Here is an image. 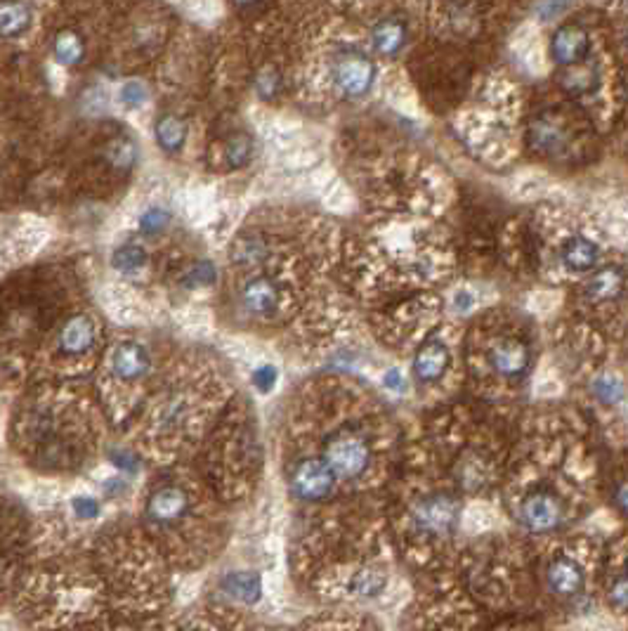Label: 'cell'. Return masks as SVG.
I'll return each mask as SVG.
<instances>
[{
  "label": "cell",
  "instance_id": "6da1fadb",
  "mask_svg": "<svg viewBox=\"0 0 628 631\" xmlns=\"http://www.w3.org/2000/svg\"><path fill=\"white\" fill-rule=\"evenodd\" d=\"M322 397H307L312 404H303L300 414L305 442L295 445L317 451L341 482L343 492H372L383 487L390 475H397L400 447L392 421L385 409L369 397H354L347 388L326 391Z\"/></svg>",
  "mask_w": 628,
  "mask_h": 631
},
{
  "label": "cell",
  "instance_id": "7a4b0ae2",
  "mask_svg": "<svg viewBox=\"0 0 628 631\" xmlns=\"http://www.w3.org/2000/svg\"><path fill=\"white\" fill-rule=\"evenodd\" d=\"M102 404L78 395L69 383H43L19 397L10 423V445L36 473L76 475L102 451Z\"/></svg>",
  "mask_w": 628,
  "mask_h": 631
},
{
  "label": "cell",
  "instance_id": "3957f363",
  "mask_svg": "<svg viewBox=\"0 0 628 631\" xmlns=\"http://www.w3.org/2000/svg\"><path fill=\"white\" fill-rule=\"evenodd\" d=\"M225 506L197 466L168 463L144 490L140 523L168 566L194 570L216 558L227 537Z\"/></svg>",
  "mask_w": 628,
  "mask_h": 631
},
{
  "label": "cell",
  "instance_id": "277c9868",
  "mask_svg": "<svg viewBox=\"0 0 628 631\" xmlns=\"http://www.w3.org/2000/svg\"><path fill=\"white\" fill-rule=\"evenodd\" d=\"M197 459L198 473L225 504L241 501L251 494L263 469V445L256 416L241 400L234 397V403L210 428Z\"/></svg>",
  "mask_w": 628,
  "mask_h": 631
},
{
  "label": "cell",
  "instance_id": "5b68a950",
  "mask_svg": "<svg viewBox=\"0 0 628 631\" xmlns=\"http://www.w3.org/2000/svg\"><path fill=\"white\" fill-rule=\"evenodd\" d=\"M404 487L395 501L392 532L404 558L413 566H428L442 556L461 525V497L454 487L420 482L416 469L407 473Z\"/></svg>",
  "mask_w": 628,
  "mask_h": 631
},
{
  "label": "cell",
  "instance_id": "8992f818",
  "mask_svg": "<svg viewBox=\"0 0 628 631\" xmlns=\"http://www.w3.org/2000/svg\"><path fill=\"white\" fill-rule=\"evenodd\" d=\"M154 357L144 343L126 338L111 345L104 360L97 400L102 404L109 423L128 428L150 400L154 385Z\"/></svg>",
  "mask_w": 628,
  "mask_h": 631
},
{
  "label": "cell",
  "instance_id": "52a82bcc",
  "mask_svg": "<svg viewBox=\"0 0 628 631\" xmlns=\"http://www.w3.org/2000/svg\"><path fill=\"white\" fill-rule=\"evenodd\" d=\"M284 485L288 497L303 509H319L341 500V482L317 451L294 447L284 461Z\"/></svg>",
  "mask_w": 628,
  "mask_h": 631
},
{
  "label": "cell",
  "instance_id": "ba28073f",
  "mask_svg": "<svg viewBox=\"0 0 628 631\" xmlns=\"http://www.w3.org/2000/svg\"><path fill=\"white\" fill-rule=\"evenodd\" d=\"M314 584L322 591L319 596L329 601L364 603L383 594L390 582V572L381 558L347 560L338 566L322 568L314 575Z\"/></svg>",
  "mask_w": 628,
  "mask_h": 631
},
{
  "label": "cell",
  "instance_id": "9c48e42d",
  "mask_svg": "<svg viewBox=\"0 0 628 631\" xmlns=\"http://www.w3.org/2000/svg\"><path fill=\"white\" fill-rule=\"evenodd\" d=\"M100 341V325L92 315L78 313L66 317L54 336V357L69 367V376L81 372Z\"/></svg>",
  "mask_w": 628,
  "mask_h": 631
},
{
  "label": "cell",
  "instance_id": "30bf717a",
  "mask_svg": "<svg viewBox=\"0 0 628 631\" xmlns=\"http://www.w3.org/2000/svg\"><path fill=\"white\" fill-rule=\"evenodd\" d=\"M517 523L532 535H548L567 520V504L548 487H534L515 504Z\"/></svg>",
  "mask_w": 628,
  "mask_h": 631
},
{
  "label": "cell",
  "instance_id": "8fae6325",
  "mask_svg": "<svg viewBox=\"0 0 628 631\" xmlns=\"http://www.w3.org/2000/svg\"><path fill=\"white\" fill-rule=\"evenodd\" d=\"M451 372V350L442 338H428L419 345L411 362V379L419 391H432L444 383Z\"/></svg>",
  "mask_w": 628,
  "mask_h": 631
},
{
  "label": "cell",
  "instance_id": "7c38bea8",
  "mask_svg": "<svg viewBox=\"0 0 628 631\" xmlns=\"http://www.w3.org/2000/svg\"><path fill=\"white\" fill-rule=\"evenodd\" d=\"M487 364L497 379L506 383H520L532 367V350L520 338L501 336L489 345Z\"/></svg>",
  "mask_w": 628,
  "mask_h": 631
},
{
  "label": "cell",
  "instance_id": "4fadbf2b",
  "mask_svg": "<svg viewBox=\"0 0 628 631\" xmlns=\"http://www.w3.org/2000/svg\"><path fill=\"white\" fill-rule=\"evenodd\" d=\"M333 81L338 91L347 97H362L372 91L373 79H376V66L362 53H343L333 62Z\"/></svg>",
  "mask_w": 628,
  "mask_h": 631
},
{
  "label": "cell",
  "instance_id": "5bb4252c",
  "mask_svg": "<svg viewBox=\"0 0 628 631\" xmlns=\"http://www.w3.org/2000/svg\"><path fill=\"white\" fill-rule=\"evenodd\" d=\"M241 310L256 319H272L282 310V289L269 277H251L239 289Z\"/></svg>",
  "mask_w": 628,
  "mask_h": 631
},
{
  "label": "cell",
  "instance_id": "9a60e30c",
  "mask_svg": "<svg viewBox=\"0 0 628 631\" xmlns=\"http://www.w3.org/2000/svg\"><path fill=\"white\" fill-rule=\"evenodd\" d=\"M544 579L546 589L557 598H576V596L584 594V587H586L584 568L569 556H556V558L548 560Z\"/></svg>",
  "mask_w": 628,
  "mask_h": 631
},
{
  "label": "cell",
  "instance_id": "2e32d148",
  "mask_svg": "<svg viewBox=\"0 0 628 631\" xmlns=\"http://www.w3.org/2000/svg\"><path fill=\"white\" fill-rule=\"evenodd\" d=\"M588 53V36L586 31L576 24H565L556 31L551 41V54L557 64L575 66L584 60Z\"/></svg>",
  "mask_w": 628,
  "mask_h": 631
},
{
  "label": "cell",
  "instance_id": "e0dca14e",
  "mask_svg": "<svg viewBox=\"0 0 628 631\" xmlns=\"http://www.w3.org/2000/svg\"><path fill=\"white\" fill-rule=\"evenodd\" d=\"M220 594L232 603L253 606L263 596V582H260V575H256V572L234 570L220 579Z\"/></svg>",
  "mask_w": 628,
  "mask_h": 631
},
{
  "label": "cell",
  "instance_id": "ac0fdd59",
  "mask_svg": "<svg viewBox=\"0 0 628 631\" xmlns=\"http://www.w3.org/2000/svg\"><path fill=\"white\" fill-rule=\"evenodd\" d=\"M372 43L373 50L385 57H392V54L400 53L407 43V26L401 24L400 19L388 17L383 22H378L372 31Z\"/></svg>",
  "mask_w": 628,
  "mask_h": 631
},
{
  "label": "cell",
  "instance_id": "d6986e66",
  "mask_svg": "<svg viewBox=\"0 0 628 631\" xmlns=\"http://www.w3.org/2000/svg\"><path fill=\"white\" fill-rule=\"evenodd\" d=\"M623 272L619 267H603L586 282V296L595 303L614 301L616 296L623 291Z\"/></svg>",
  "mask_w": 628,
  "mask_h": 631
},
{
  "label": "cell",
  "instance_id": "ffe728a7",
  "mask_svg": "<svg viewBox=\"0 0 628 631\" xmlns=\"http://www.w3.org/2000/svg\"><path fill=\"white\" fill-rule=\"evenodd\" d=\"M600 258L598 247L593 244L586 237H572L563 247V263L567 265L569 270L575 272H586L595 267Z\"/></svg>",
  "mask_w": 628,
  "mask_h": 631
},
{
  "label": "cell",
  "instance_id": "44dd1931",
  "mask_svg": "<svg viewBox=\"0 0 628 631\" xmlns=\"http://www.w3.org/2000/svg\"><path fill=\"white\" fill-rule=\"evenodd\" d=\"M529 142L541 154H560L565 150V145H567L563 128L548 119L534 121L532 131H529Z\"/></svg>",
  "mask_w": 628,
  "mask_h": 631
},
{
  "label": "cell",
  "instance_id": "7402d4cb",
  "mask_svg": "<svg viewBox=\"0 0 628 631\" xmlns=\"http://www.w3.org/2000/svg\"><path fill=\"white\" fill-rule=\"evenodd\" d=\"M154 131H156V142H159L168 154H170V151H179L182 147H185L187 128L178 116H170V114L161 116V119L156 121Z\"/></svg>",
  "mask_w": 628,
  "mask_h": 631
},
{
  "label": "cell",
  "instance_id": "603a6c76",
  "mask_svg": "<svg viewBox=\"0 0 628 631\" xmlns=\"http://www.w3.org/2000/svg\"><path fill=\"white\" fill-rule=\"evenodd\" d=\"M305 631H376L369 619L357 615H324L305 626Z\"/></svg>",
  "mask_w": 628,
  "mask_h": 631
},
{
  "label": "cell",
  "instance_id": "cb8c5ba5",
  "mask_svg": "<svg viewBox=\"0 0 628 631\" xmlns=\"http://www.w3.org/2000/svg\"><path fill=\"white\" fill-rule=\"evenodd\" d=\"M600 76L598 69L591 64L569 66V72L563 76V88L572 95H588L598 88Z\"/></svg>",
  "mask_w": 628,
  "mask_h": 631
},
{
  "label": "cell",
  "instance_id": "d4e9b609",
  "mask_svg": "<svg viewBox=\"0 0 628 631\" xmlns=\"http://www.w3.org/2000/svg\"><path fill=\"white\" fill-rule=\"evenodd\" d=\"M147 251L140 244H123L111 253V267L121 275H135L147 265Z\"/></svg>",
  "mask_w": 628,
  "mask_h": 631
},
{
  "label": "cell",
  "instance_id": "484cf974",
  "mask_svg": "<svg viewBox=\"0 0 628 631\" xmlns=\"http://www.w3.org/2000/svg\"><path fill=\"white\" fill-rule=\"evenodd\" d=\"M53 54H54V60L60 62V64L76 66L78 62L83 60L85 45L83 41H81V36H76V34H72V31H64V34H60V36L54 38Z\"/></svg>",
  "mask_w": 628,
  "mask_h": 631
},
{
  "label": "cell",
  "instance_id": "4316f807",
  "mask_svg": "<svg viewBox=\"0 0 628 631\" xmlns=\"http://www.w3.org/2000/svg\"><path fill=\"white\" fill-rule=\"evenodd\" d=\"M265 256H267V244L260 237H244L234 244L232 260L239 267H253V265L263 263Z\"/></svg>",
  "mask_w": 628,
  "mask_h": 631
},
{
  "label": "cell",
  "instance_id": "83f0119b",
  "mask_svg": "<svg viewBox=\"0 0 628 631\" xmlns=\"http://www.w3.org/2000/svg\"><path fill=\"white\" fill-rule=\"evenodd\" d=\"M29 22L31 15L22 3H5L0 10V29H3L5 38L19 36L29 26Z\"/></svg>",
  "mask_w": 628,
  "mask_h": 631
},
{
  "label": "cell",
  "instance_id": "f1b7e54d",
  "mask_svg": "<svg viewBox=\"0 0 628 631\" xmlns=\"http://www.w3.org/2000/svg\"><path fill=\"white\" fill-rule=\"evenodd\" d=\"M593 395L603 404H619L626 397V385L616 374H603L593 381Z\"/></svg>",
  "mask_w": 628,
  "mask_h": 631
},
{
  "label": "cell",
  "instance_id": "f546056e",
  "mask_svg": "<svg viewBox=\"0 0 628 631\" xmlns=\"http://www.w3.org/2000/svg\"><path fill=\"white\" fill-rule=\"evenodd\" d=\"M217 267L213 260H197V263L185 272L182 277V286L185 289H206L217 282Z\"/></svg>",
  "mask_w": 628,
  "mask_h": 631
},
{
  "label": "cell",
  "instance_id": "4dcf8cb0",
  "mask_svg": "<svg viewBox=\"0 0 628 631\" xmlns=\"http://www.w3.org/2000/svg\"><path fill=\"white\" fill-rule=\"evenodd\" d=\"M135 157H138V151H135V145H132L128 138H116L111 145L107 147V161L109 166H114V169L119 170H128L135 163Z\"/></svg>",
  "mask_w": 628,
  "mask_h": 631
},
{
  "label": "cell",
  "instance_id": "1f68e13d",
  "mask_svg": "<svg viewBox=\"0 0 628 631\" xmlns=\"http://www.w3.org/2000/svg\"><path fill=\"white\" fill-rule=\"evenodd\" d=\"M253 157V142L251 138H246V135H237V138H232L227 142V147H225V163H227L229 169H241V166H246V163L251 161Z\"/></svg>",
  "mask_w": 628,
  "mask_h": 631
},
{
  "label": "cell",
  "instance_id": "d6a6232c",
  "mask_svg": "<svg viewBox=\"0 0 628 631\" xmlns=\"http://www.w3.org/2000/svg\"><path fill=\"white\" fill-rule=\"evenodd\" d=\"M170 223V213L163 206H151L140 216V229L144 235H159Z\"/></svg>",
  "mask_w": 628,
  "mask_h": 631
},
{
  "label": "cell",
  "instance_id": "836d02e7",
  "mask_svg": "<svg viewBox=\"0 0 628 631\" xmlns=\"http://www.w3.org/2000/svg\"><path fill=\"white\" fill-rule=\"evenodd\" d=\"M150 97V91L142 81H126V83L119 88V102L126 104L128 109H138L147 102Z\"/></svg>",
  "mask_w": 628,
  "mask_h": 631
},
{
  "label": "cell",
  "instance_id": "e575fe53",
  "mask_svg": "<svg viewBox=\"0 0 628 631\" xmlns=\"http://www.w3.org/2000/svg\"><path fill=\"white\" fill-rule=\"evenodd\" d=\"M279 88H282V76H279V72H276L275 66H265L263 72L256 76V91L263 100L276 97Z\"/></svg>",
  "mask_w": 628,
  "mask_h": 631
},
{
  "label": "cell",
  "instance_id": "d590c367",
  "mask_svg": "<svg viewBox=\"0 0 628 631\" xmlns=\"http://www.w3.org/2000/svg\"><path fill=\"white\" fill-rule=\"evenodd\" d=\"M100 511H102V506H100V500H97V497H90V494H78V497H73L72 500L73 518L83 520V523H88V520H95V518L100 516Z\"/></svg>",
  "mask_w": 628,
  "mask_h": 631
},
{
  "label": "cell",
  "instance_id": "8d00e7d4",
  "mask_svg": "<svg viewBox=\"0 0 628 631\" xmlns=\"http://www.w3.org/2000/svg\"><path fill=\"white\" fill-rule=\"evenodd\" d=\"M210 209H213V197H210V192L201 189V192L189 194V204H187V216L192 218L194 223H198V220H204V218L210 213Z\"/></svg>",
  "mask_w": 628,
  "mask_h": 631
},
{
  "label": "cell",
  "instance_id": "74e56055",
  "mask_svg": "<svg viewBox=\"0 0 628 631\" xmlns=\"http://www.w3.org/2000/svg\"><path fill=\"white\" fill-rule=\"evenodd\" d=\"M276 381H279V372L275 369V364H260V367L253 372V385H256V391L263 393V395L275 391Z\"/></svg>",
  "mask_w": 628,
  "mask_h": 631
},
{
  "label": "cell",
  "instance_id": "f35d334b",
  "mask_svg": "<svg viewBox=\"0 0 628 631\" xmlns=\"http://www.w3.org/2000/svg\"><path fill=\"white\" fill-rule=\"evenodd\" d=\"M607 598H610V603L616 610H628V572L612 579L610 589H607Z\"/></svg>",
  "mask_w": 628,
  "mask_h": 631
},
{
  "label": "cell",
  "instance_id": "ab89813d",
  "mask_svg": "<svg viewBox=\"0 0 628 631\" xmlns=\"http://www.w3.org/2000/svg\"><path fill=\"white\" fill-rule=\"evenodd\" d=\"M324 201H326V206H329L331 210H347L353 206V197H350L347 187L341 185V182L329 185V192L324 194Z\"/></svg>",
  "mask_w": 628,
  "mask_h": 631
},
{
  "label": "cell",
  "instance_id": "60d3db41",
  "mask_svg": "<svg viewBox=\"0 0 628 631\" xmlns=\"http://www.w3.org/2000/svg\"><path fill=\"white\" fill-rule=\"evenodd\" d=\"M569 5H572V0H541V3L536 5V15L538 19L551 22V19L560 17Z\"/></svg>",
  "mask_w": 628,
  "mask_h": 631
},
{
  "label": "cell",
  "instance_id": "b9f144b4",
  "mask_svg": "<svg viewBox=\"0 0 628 631\" xmlns=\"http://www.w3.org/2000/svg\"><path fill=\"white\" fill-rule=\"evenodd\" d=\"M383 385L390 393H397V395H404V393L409 391V381L404 379V374L395 367L383 374Z\"/></svg>",
  "mask_w": 628,
  "mask_h": 631
},
{
  "label": "cell",
  "instance_id": "7bdbcfd3",
  "mask_svg": "<svg viewBox=\"0 0 628 631\" xmlns=\"http://www.w3.org/2000/svg\"><path fill=\"white\" fill-rule=\"evenodd\" d=\"M187 7H192V13L201 19L216 17L217 15L216 0H187Z\"/></svg>",
  "mask_w": 628,
  "mask_h": 631
},
{
  "label": "cell",
  "instance_id": "ee69618b",
  "mask_svg": "<svg viewBox=\"0 0 628 631\" xmlns=\"http://www.w3.org/2000/svg\"><path fill=\"white\" fill-rule=\"evenodd\" d=\"M614 504L623 516H628V481H623L622 485L614 490Z\"/></svg>",
  "mask_w": 628,
  "mask_h": 631
},
{
  "label": "cell",
  "instance_id": "f6af8a7d",
  "mask_svg": "<svg viewBox=\"0 0 628 631\" xmlns=\"http://www.w3.org/2000/svg\"><path fill=\"white\" fill-rule=\"evenodd\" d=\"M473 306H475L473 294H468V291H459V294L454 296V307L459 310V313H468V310H473Z\"/></svg>",
  "mask_w": 628,
  "mask_h": 631
},
{
  "label": "cell",
  "instance_id": "bcb514c9",
  "mask_svg": "<svg viewBox=\"0 0 628 631\" xmlns=\"http://www.w3.org/2000/svg\"><path fill=\"white\" fill-rule=\"evenodd\" d=\"M66 631H128L123 625H116L114 629H109V626L102 625H95V626H83V629H66Z\"/></svg>",
  "mask_w": 628,
  "mask_h": 631
},
{
  "label": "cell",
  "instance_id": "7dc6e473",
  "mask_svg": "<svg viewBox=\"0 0 628 631\" xmlns=\"http://www.w3.org/2000/svg\"><path fill=\"white\" fill-rule=\"evenodd\" d=\"M237 3H241V5H251V3H256V0H237Z\"/></svg>",
  "mask_w": 628,
  "mask_h": 631
},
{
  "label": "cell",
  "instance_id": "c3c4849f",
  "mask_svg": "<svg viewBox=\"0 0 628 631\" xmlns=\"http://www.w3.org/2000/svg\"><path fill=\"white\" fill-rule=\"evenodd\" d=\"M626 572H628V558H626Z\"/></svg>",
  "mask_w": 628,
  "mask_h": 631
}]
</instances>
